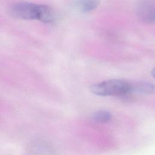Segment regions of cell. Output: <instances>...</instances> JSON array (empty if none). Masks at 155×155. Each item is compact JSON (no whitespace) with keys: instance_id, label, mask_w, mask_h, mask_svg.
Here are the masks:
<instances>
[{"instance_id":"52a82bcc","label":"cell","mask_w":155,"mask_h":155,"mask_svg":"<svg viewBox=\"0 0 155 155\" xmlns=\"http://www.w3.org/2000/svg\"><path fill=\"white\" fill-rule=\"evenodd\" d=\"M151 73L152 76L155 78V67L152 69V70H151Z\"/></svg>"},{"instance_id":"6da1fadb","label":"cell","mask_w":155,"mask_h":155,"mask_svg":"<svg viewBox=\"0 0 155 155\" xmlns=\"http://www.w3.org/2000/svg\"><path fill=\"white\" fill-rule=\"evenodd\" d=\"M10 13L15 18L25 20H37L50 24L55 21L56 16L53 10L44 4L21 2L13 4Z\"/></svg>"},{"instance_id":"8992f818","label":"cell","mask_w":155,"mask_h":155,"mask_svg":"<svg viewBox=\"0 0 155 155\" xmlns=\"http://www.w3.org/2000/svg\"><path fill=\"white\" fill-rule=\"evenodd\" d=\"M92 118L98 123H107L111 120L112 115L107 111L99 110L93 114Z\"/></svg>"},{"instance_id":"5b68a950","label":"cell","mask_w":155,"mask_h":155,"mask_svg":"<svg viewBox=\"0 0 155 155\" xmlns=\"http://www.w3.org/2000/svg\"><path fill=\"white\" fill-rule=\"evenodd\" d=\"M100 4V0H78L76 5L82 12H90L95 10Z\"/></svg>"},{"instance_id":"7a4b0ae2","label":"cell","mask_w":155,"mask_h":155,"mask_svg":"<svg viewBox=\"0 0 155 155\" xmlns=\"http://www.w3.org/2000/svg\"><path fill=\"white\" fill-rule=\"evenodd\" d=\"M91 91L101 96H123L130 94V82L122 79H110L93 85Z\"/></svg>"},{"instance_id":"3957f363","label":"cell","mask_w":155,"mask_h":155,"mask_svg":"<svg viewBox=\"0 0 155 155\" xmlns=\"http://www.w3.org/2000/svg\"><path fill=\"white\" fill-rule=\"evenodd\" d=\"M136 13L139 19L147 24L155 23V2L152 0H141L137 3Z\"/></svg>"},{"instance_id":"277c9868","label":"cell","mask_w":155,"mask_h":155,"mask_svg":"<svg viewBox=\"0 0 155 155\" xmlns=\"http://www.w3.org/2000/svg\"><path fill=\"white\" fill-rule=\"evenodd\" d=\"M155 91V86L150 82L138 81L130 82V93L151 94Z\"/></svg>"}]
</instances>
